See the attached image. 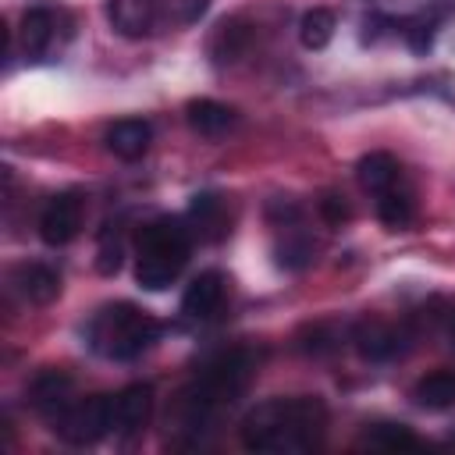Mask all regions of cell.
Here are the masks:
<instances>
[{
  "instance_id": "cell-1",
  "label": "cell",
  "mask_w": 455,
  "mask_h": 455,
  "mask_svg": "<svg viewBox=\"0 0 455 455\" xmlns=\"http://www.w3.org/2000/svg\"><path fill=\"white\" fill-rule=\"evenodd\" d=\"M327 434V405L316 395L270 398L245 412L238 437L249 451H316Z\"/></svg>"
},
{
  "instance_id": "cell-2",
  "label": "cell",
  "mask_w": 455,
  "mask_h": 455,
  "mask_svg": "<svg viewBox=\"0 0 455 455\" xmlns=\"http://www.w3.org/2000/svg\"><path fill=\"white\" fill-rule=\"evenodd\" d=\"M256 373V352L252 348H231L210 359L174 398V427L185 434H203L224 405H231Z\"/></svg>"
},
{
  "instance_id": "cell-3",
  "label": "cell",
  "mask_w": 455,
  "mask_h": 455,
  "mask_svg": "<svg viewBox=\"0 0 455 455\" xmlns=\"http://www.w3.org/2000/svg\"><path fill=\"white\" fill-rule=\"evenodd\" d=\"M192 252V228L181 217H156L139 231L135 281L146 291H164L185 270Z\"/></svg>"
},
{
  "instance_id": "cell-4",
  "label": "cell",
  "mask_w": 455,
  "mask_h": 455,
  "mask_svg": "<svg viewBox=\"0 0 455 455\" xmlns=\"http://www.w3.org/2000/svg\"><path fill=\"white\" fill-rule=\"evenodd\" d=\"M85 338L100 355L114 363H128V359H139L160 338V323L132 302H114L89 320Z\"/></svg>"
},
{
  "instance_id": "cell-5",
  "label": "cell",
  "mask_w": 455,
  "mask_h": 455,
  "mask_svg": "<svg viewBox=\"0 0 455 455\" xmlns=\"http://www.w3.org/2000/svg\"><path fill=\"white\" fill-rule=\"evenodd\" d=\"M53 430L68 444H96L114 430V395H89L82 402H71L53 419Z\"/></svg>"
},
{
  "instance_id": "cell-6",
  "label": "cell",
  "mask_w": 455,
  "mask_h": 455,
  "mask_svg": "<svg viewBox=\"0 0 455 455\" xmlns=\"http://www.w3.org/2000/svg\"><path fill=\"white\" fill-rule=\"evenodd\" d=\"M82 231V196L78 192H57L39 213V238L46 245H68Z\"/></svg>"
},
{
  "instance_id": "cell-7",
  "label": "cell",
  "mask_w": 455,
  "mask_h": 455,
  "mask_svg": "<svg viewBox=\"0 0 455 455\" xmlns=\"http://www.w3.org/2000/svg\"><path fill=\"white\" fill-rule=\"evenodd\" d=\"M71 402H75V377L71 373H64V370H43V373L32 377V384H28V405L39 416H46L50 423Z\"/></svg>"
},
{
  "instance_id": "cell-8",
  "label": "cell",
  "mask_w": 455,
  "mask_h": 455,
  "mask_svg": "<svg viewBox=\"0 0 455 455\" xmlns=\"http://www.w3.org/2000/svg\"><path fill=\"white\" fill-rule=\"evenodd\" d=\"M153 416V387L149 384H128L114 395V434L135 437L149 427Z\"/></svg>"
},
{
  "instance_id": "cell-9",
  "label": "cell",
  "mask_w": 455,
  "mask_h": 455,
  "mask_svg": "<svg viewBox=\"0 0 455 455\" xmlns=\"http://www.w3.org/2000/svg\"><path fill=\"white\" fill-rule=\"evenodd\" d=\"M228 295V277L220 270H203L199 277H192V284L181 295V313L192 320H210L220 313Z\"/></svg>"
},
{
  "instance_id": "cell-10",
  "label": "cell",
  "mask_w": 455,
  "mask_h": 455,
  "mask_svg": "<svg viewBox=\"0 0 455 455\" xmlns=\"http://www.w3.org/2000/svg\"><path fill=\"white\" fill-rule=\"evenodd\" d=\"M160 0H107V21L124 39H142L153 32Z\"/></svg>"
},
{
  "instance_id": "cell-11",
  "label": "cell",
  "mask_w": 455,
  "mask_h": 455,
  "mask_svg": "<svg viewBox=\"0 0 455 455\" xmlns=\"http://www.w3.org/2000/svg\"><path fill=\"white\" fill-rule=\"evenodd\" d=\"M103 142L117 160H139L153 142V124L142 117H121L107 128Z\"/></svg>"
},
{
  "instance_id": "cell-12",
  "label": "cell",
  "mask_w": 455,
  "mask_h": 455,
  "mask_svg": "<svg viewBox=\"0 0 455 455\" xmlns=\"http://www.w3.org/2000/svg\"><path fill=\"white\" fill-rule=\"evenodd\" d=\"M185 121H188V128H192L196 135H203V139H220V135H228V132L235 128L238 114H235L228 103H217V100H188Z\"/></svg>"
},
{
  "instance_id": "cell-13",
  "label": "cell",
  "mask_w": 455,
  "mask_h": 455,
  "mask_svg": "<svg viewBox=\"0 0 455 455\" xmlns=\"http://www.w3.org/2000/svg\"><path fill=\"white\" fill-rule=\"evenodd\" d=\"M402 345H405V334H402L398 327H391V323L370 320V323H363V327L355 331V348H359V355L370 359V363H387V359H395V355L402 352Z\"/></svg>"
},
{
  "instance_id": "cell-14",
  "label": "cell",
  "mask_w": 455,
  "mask_h": 455,
  "mask_svg": "<svg viewBox=\"0 0 455 455\" xmlns=\"http://www.w3.org/2000/svg\"><path fill=\"white\" fill-rule=\"evenodd\" d=\"M14 288L36 302V306H50L57 295H60V274L46 263H21L14 270Z\"/></svg>"
},
{
  "instance_id": "cell-15",
  "label": "cell",
  "mask_w": 455,
  "mask_h": 455,
  "mask_svg": "<svg viewBox=\"0 0 455 455\" xmlns=\"http://www.w3.org/2000/svg\"><path fill=\"white\" fill-rule=\"evenodd\" d=\"M21 50L28 57H43L57 36V14L50 7H28L21 14Z\"/></svg>"
},
{
  "instance_id": "cell-16",
  "label": "cell",
  "mask_w": 455,
  "mask_h": 455,
  "mask_svg": "<svg viewBox=\"0 0 455 455\" xmlns=\"http://www.w3.org/2000/svg\"><path fill=\"white\" fill-rule=\"evenodd\" d=\"M355 178H359V185L370 192V196H377V192H384V188H391L395 181H402V167H398V160L391 156V153H366L359 164H355Z\"/></svg>"
},
{
  "instance_id": "cell-17",
  "label": "cell",
  "mask_w": 455,
  "mask_h": 455,
  "mask_svg": "<svg viewBox=\"0 0 455 455\" xmlns=\"http://www.w3.org/2000/svg\"><path fill=\"white\" fill-rule=\"evenodd\" d=\"M377 217H380V224H387L391 231L409 228V224H412V217H416L412 188H405L402 181H395L391 188L377 192Z\"/></svg>"
},
{
  "instance_id": "cell-18",
  "label": "cell",
  "mask_w": 455,
  "mask_h": 455,
  "mask_svg": "<svg viewBox=\"0 0 455 455\" xmlns=\"http://www.w3.org/2000/svg\"><path fill=\"white\" fill-rule=\"evenodd\" d=\"M412 398L423 409H451L455 405V373L437 370V373L419 377L416 387H412Z\"/></svg>"
},
{
  "instance_id": "cell-19",
  "label": "cell",
  "mask_w": 455,
  "mask_h": 455,
  "mask_svg": "<svg viewBox=\"0 0 455 455\" xmlns=\"http://www.w3.org/2000/svg\"><path fill=\"white\" fill-rule=\"evenodd\" d=\"M249 43H252V32L245 28V21L231 18V21H224V25L213 32L210 53H213L217 64H228V60H238V57L249 50Z\"/></svg>"
},
{
  "instance_id": "cell-20",
  "label": "cell",
  "mask_w": 455,
  "mask_h": 455,
  "mask_svg": "<svg viewBox=\"0 0 455 455\" xmlns=\"http://www.w3.org/2000/svg\"><path fill=\"white\" fill-rule=\"evenodd\" d=\"M363 444L377 451H405V448H419V437L405 423H377L366 430Z\"/></svg>"
},
{
  "instance_id": "cell-21",
  "label": "cell",
  "mask_w": 455,
  "mask_h": 455,
  "mask_svg": "<svg viewBox=\"0 0 455 455\" xmlns=\"http://www.w3.org/2000/svg\"><path fill=\"white\" fill-rule=\"evenodd\" d=\"M299 39L306 50H323L334 39V14L327 7H313L299 21Z\"/></svg>"
},
{
  "instance_id": "cell-22",
  "label": "cell",
  "mask_w": 455,
  "mask_h": 455,
  "mask_svg": "<svg viewBox=\"0 0 455 455\" xmlns=\"http://www.w3.org/2000/svg\"><path fill=\"white\" fill-rule=\"evenodd\" d=\"M188 217H192V224H196L199 231H206V228L224 231V206H220V199H217V196H210V192H203V196H196V199H192Z\"/></svg>"
},
{
  "instance_id": "cell-23",
  "label": "cell",
  "mask_w": 455,
  "mask_h": 455,
  "mask_svg": "<svg viewBox=\"0 0 455 455\" xmlns=\"http://www.w3.org/2000/svg\"><path fill=\"white\" fill-rule=\"evenodd\" d=\"M309 259H313V242L306 235H288L277 245V263L288 267V270H302Z\"/></svg>"
},
{
  "instance_id": "cell-24",
  "label": "cell",
  "mask_w": 455,
  "mask_h": 455,
  "mask_svg": "<svg viewBox=\"0 0 455 455\" xmlns=\"http://www.w3.org/2000/svg\"><path fill=\"white\" fill-rule=\"evenodd\" d=\"M320 217H323L331 228H341V224L352 217V210H348L345 196H338V192H323V199H320Z\"/></svg>"
},
{
  "instance_id": "cell-25",
  "label": "cell",
  "mask_w": 455,
  "mask_h": 455,
  "mask_svg": "<svg viewBox=\"0 0 455 455\" xmlns=\"http://www.w3.org/2000/svg\"><path fill=\"white\" fill-rule=\"evenodd\" d=\"M402 36H405V43H409L412 53H427L430 50V39H434V25L423 21V18H416V21H409L402 28Z\"/></svg>"
},
{
  "instance_id": "cell-26",
  "label": "cell",
  "mask_w": 455,
  "mask_h": 455,
  "mask_svg": "<svg viewBox=\"0 0 455 455\" xmlns=\"http://www.w3.org/2000/svg\"><path fill=\"white\" fill-rule=\"evenodd\" d=\"M96 270L100 274H117L121 270V245L114 242V245H100V259H96Z\"/></svg>"
},
{
  "instance_id": "cell-27",
  "label": "cell",
  "mask_w": 455,
  "mask_h": 455,
  "mask_svg": "<svg viewBox=\"0 0 455 455\" xmlns=\"http://www.w3.org/2000/svg\"><path fill=\"white\" fill-rule=\"evenodd\" d=\"M448 338H451V345H455V316H451V323H448Z\"/></svg>"
}]
</instances>
